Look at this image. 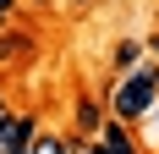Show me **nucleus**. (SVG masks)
<instances>
[{
    "mask_svg": "<svg viewBox=\"0 0 159 154\" xmlns=\"http://www.w3.org/2000/svg\"><path fill=\"white\" fill-rule=\"evenodd\" d=\"M154 99H159V72L154 66H132V77L110 94V116L132 127V121H143L148 110H154Z\"/></svg>",
    "mask_w": 159,
    "mask_h": 154,
    "instance_id": "obj_1",
    "label": "nucleus"
},
{
    "mask_svg": "<svg viewBox=\"0 0 159 154\" xmlns=\"http://www.w3.org/2000/svg\"><path fill=\"white\" fill-rule=\"evenodd\" d=\"M33 138H39V121H33L28 110L0 121V154H28V149H33Z\"/></svg>",
    "mask_w": 159,
    "mask_h": 154,
    "instance_id": "obj_2",
    "label": "nucleus"
},
{
    "mask_svg": "<svg viewBox=\"0 0 159 154\" xmlns=\"http://www.w3.org/2000/svg\"><path fill=\"white\" fill-rule=\"evenodd\" d=\"M82 154H137V143H132L126 121H115V116H110V127H104V132H99V138L88 143Z\"/></svg>",
    "mask_w": 159,
    "mask_h": 154,
    "instance_id": "obj_3",
    "label": "nucleus"
},
{
    "mask_svg": "<svg viewBox=\"0 0 159 154\" xmlns=\"http://www.w3.org/2000/svg\"><path fill=\"white\" fill-rule=\"evenodd\" d=\"M28 154H82V143L77 138H61V132H39Z\"/></svg>",
    "mask_w": 159,
    "mask_h": 154,
    "instance_id": "obj_4",
    "label": "nucleus"
},
{
    "mask_svg": "<svg viewBox=\"0 0 159 154\" xmlns=\"http://www.w3.org/2000/svg\"><path fill=\"white\" fill-rule=\"evenodd\" d=\"M28 50H33L28 33H11V22L0 28V61H28Z\"/></svg>",
    "mask_w": 159,
    "mask_h": 154,
    "instance_id": "obj_5",
    "label": "nucleus"
},
{
    "mask_svg": "<svg viewBox=\"0 0 159 154\" xmlns=\"http://www.w3.org/2000/svg\"><path fill=\"white\" fill-rule=\"evenodd\" d=\"M77 127H82V132H99V127H104V110H99V99H88V94L77 99Z\"/></svg>",
    "mask_w": 159,
    "mask_h": 154,
    "instance_id": "obj_6",
    "label": "nucleus"
},
{
    "mask_svg": "<svg viewBox=\"0 0 159 154\" xmlns=\"http://www.w3.org/2000/svg\"><path fill=\"white\" fill-rule=\"evenodd\" d=\"M137 61H143V44H137V39H126V44H115V66H121V72H132Z\"/></svg>",
    "mask_w": 159,
    "mask_h": 154,
    "instance_id": "obj_7",
    "label": "nucleus"
},
{
    "mask_svg": "<svg viewBox=\"0 0 159 154\" xmlns=\"http://www.w3.org/2000/svg\"><path fill=\"white\" fill-rule=\"evenodd\" d=\"M11 11H16V0H0V28L11 22Z\"/></svg>",
    "mask_w": 159,
    "mask_h": 154,
    "instance_id": "obj_8",
    "label": "nucleus"
},
{
    "mask_svg": "<svg viewBox=\"0 0 159 154\" xmlns=\"http://www.w3.org/2000/svg\"><path fill=\"white\" fill-rule=\"evenodd\" d=\"M6 116H11V110H6V105H0V121H6Z\"/></svg>",
    "mask_w": 159,
    "mask_h": 154,
    "instance_id": "obj_9",
    "label": "nucleus"
},
{
    "mask_svg": "<svg viewBox=\"0 0 159 154\" xmlns=\"http://www.w3.org/2000/svg\"><path fill=\"white\" fill-rule=\"evenodd\" d=\"M0 105H6V94H0Z\"/></svg>",
    "mask_w": 159,
    "mask_h": 154,
    "instance_id": "obj_10",
    "label": "nucleus"
}]
</instances>
